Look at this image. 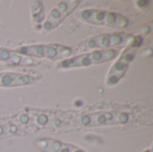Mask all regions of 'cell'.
I'll return each mask as SVG.
<instances>
[{"mask_svg": "<svg viewBox=\"0 0 153 152\" xmlns=\"http://www.w3.org/2000/svg\"><path fill=\"white\" fill-rule=\"evenodd\" d=\"M131 117L127 112L123 111H98L86 113L79 116L74 125L80 127L92 128L127 124Z\"/></svg>", "mask_w": 153, "mask_h": 152, "instance_id": "obj_1", "label": "cell"}, {"mask_svg": "<svg viewBox=\"0 0 153 152\" xmlns=\"http://www.w3.org/2000/svg\"><path fill=\"white\" fill-rule=\"evenodd\" d=\"M78 17L82 22L91 25L115 29L126 28L130 23L129 19L123 14L100 9H84Z\"/></svg>", "mask_w": 153, "mask_h": 152, "instance_id": "obj_2", "label": "cell"}, {"mask_svg": "<svg viewBox=\"0 0 153 152\" xmlns=\"http://www.w3.org/2000/svg\"><path fill=\"white\" fill-rule=\"evenodd\" d=\"M16 51L31 58H46L49 60H65L72 56L73 49L60 44H34L22 46Z\"/></svg>", "mask_w": 153, "mask_h": 152, "instance_id": "obj_3", "label": "cell"}, {"mask_svg": "<svg viewBox=\"0 0 153 152\" xmlns=\"http://www.w3.org/2000/svg\"><path fill=\"white\" fill-rule=\"evenodd\" d=\"M118 56L117 49H105V50H94L89 53L74 56L66 58L59 64V67L62 69H70L76 67H87L94 65H100L114 60Z\"/></svg>", "mask_w": 153, "mask_h": 152, "instance_id": "obj_4", "label": "cell"}, {"mask_svg": "<svg viewBox=\"0 0 153 152\" xmlns=\"http://www.w3.org/2000/svg\"><path fill=\"white\" fill-rule=\"evenodd\" d=\"M140 39L141 38L139 37L135 38L134 40H133V44L131 43L128 47H126L121 55H119L117 60L113 64L106 77V85L108 87L117 85L125 76L130 64L135 56L139 46L141 45Z\"/></svg>", "mask_w": 153, "mask_h": 152, "instance_id": "obj_5", "label": "cell"}, {"mask_svg": "<svg viewBox=\"0 0 153 152\" xmlns=\"http://www.w3.org/2000/svg\"><path fill=\"white\" fill-rule=\"evenodd\" d=\"M131 37L124 33H105L99 34L92 37H90L81 42L77 50L85 51V50H105L111 49V47H121L129 41Z\"/></svg>", "mask_w": 153, "mask_h": 152, "instance_id": "obj_6", "label": "cell"}, {"mask_svg": "<svg viewBox=\"0 0 153 152\" xmlns=\"http://www.w3.org/2000/svg\"><path fill=\"white\" fill-rule=\"evenodd\" d=\"M81 4L80 0H65L59 2L48 14L42 23V30L49 32L58 27Z\"/></svg>", "mask_w": 153, "mask_h": 152, "instance_id": "obj_7", "label": "cell"}, {"mask_svg": "<svg viewBox=\"0 0 153 152\" xmlns=\"http://www.w3.org/2000/svg\"><path fill=\"white\" fill-rule=\"evenodd\" d=\"M35 147L42 152H86L82 148L51 138H40L34 142Z\"/></svg>", "mask_w": 153, "mask_h": 152, "instance_id": "obj_8", "label": "cell"}, {"mask_svg": "<svg viewBox=\"0 0 153 152\" xmlns=\"http://www.w3.org/2000/svg\"><path fill=\"white\" fill-rule=\"evenodd\" d=\"M39 77L38 75L20 73L3 72L0 73V87L2 88H14L27 86L35 83Z\"/></svg>", "mask_w": 153, "mask_h": 152, "instance_id": "obj_9", "label": "cell"}, {"mask_svg": "<svg viewBox=\"0 0 153 152\" xmlns=\"http://www.w3.org/2000/svg\"><path fill=\"white\" fill-rule=\"evenodd\" d=\"M0 62L19 66H34L39 64V61L37 59L5 47H0Z\"/></svg>", "mask_w": 153, "mask_h": 152, "instance_id": "obj_10", "label": "cell"}, {"mask_svg": "<svg viewBox=\"0 0 153 152\" xmlns=\"http://www.w3.org/2000/svg\"><path fill=\"white\" fill-rule=\"evenodd\" d=\"M38 129L29 126L21 125L19 124H0V141L14 136H22L36 133Z\"/></svg>", "mask_w": 153, "mask_h": 152, "instance_id": "obj_11", "label": "cell"}]
</instances>
